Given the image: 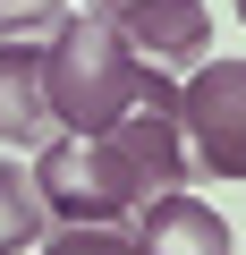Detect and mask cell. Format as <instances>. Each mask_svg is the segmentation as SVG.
Listing matches in <instances>:
<instances>
[{
  "label": "cell",
  "mask_w": 246,
  "mask_h": 255,
  "mask_svg": "<svg viewBox=\"0 0 246 255\" xmlns=\"http://www.w3.org/2000/svg\"><path fill=\"white\" fill-rule=\"evenodd\" d=\"M187 179V136H178V102L170 111H128L102 136H51L34 162V187L51 221H119L178 196Z\"/></svg>",
  "instance_id": "obj_1"
},
{
  "label": "cell",
  "mask_w": 246,
  "mask_h": 255,
  "mask_svg": "<svg viewBox=\"0 0 246 255\" xmlns=\"http://www.w3.org/2000/svg\"><path fill=\"white\" fill-rule=\"evenodd\" d=\"M178 85L162 68H145L102 17H68L51 43V128L60 136H102L128 111H170Z\"/></svg>",
  "instance_id": "obj_2"
},
{
  "label": "cell",
  "mask_w": 246,
  "mask_h": 255,
  "mask_svg": "<svg viewBox=\"0 0 246 255\" xmlns=\"http://www.w3.org/2000/svg\"><path fill=\"white\" fill-rule=\"evenodd\" d=\"M68 0H0V145H51V43Z\"/></svg>",
  "instance_id": "obj_3"
},
{
  "label": "cell",
  "mask_w": 246,
  "mask_h": 255,
  "mask_svg": "<svg viewBox=\"0 0 246 255\" xmlns=\"http://www.w3.org/2000/svg\"><path fill=\"white\" fill-rule=\"evenodd\" d=\"M178 136H187V170L246 179V60H204L178 85Z\"/></svg>",
  "instance_id": "obj_4"
},
{
  "label": "cell",
  "mask_w": 246,
  "mask_h": 255,
  "mask_svg": "<svg viewBox=\"0 0 246 255\" xmlns=\"http://www.w3.org/2000/svg\"><path fill=\"white\" fill-rule=\"evenodd\" d=\"M119 43H128L145 68H204V51H212V9L204 0H128V9H110L102 17Z\"/></svg>",
  "instance_id": "obj_5"
},
{
  "label": "cell",
  "mask_w": 246,
  "mask_h": 255,
  "mask_svg": "<svg viewBox=\"0 0 246 255\" xmlns=\"http://www.w3.org/2000/svg\"><path fill=\"white\" fill-rule=\"evenodd\" d=\"M136 247L145 255H229V221L178 187V196H162V204L136 213Z\"/></svg>",
  "instance_id": "obj_6"
},
{
  "label": "cell",
  "mask_w": 246,
  "mask_h": 255,
  "mask_svg": "<svg viewBox=\"0 0 246 255\" xmlns=\"http://www.w3.org/2000/svg\"><path fill=\"white\" fill-rule=\"evenodd\" d=\"M43 230H51V204H43L34 170H17V153H0V255L43 247Z\"/></svg>",
  "instance_id": "obj_7"
},
{
  "label": "cell",
  "mask_w": 246,
  "mask_h": 255,
  "mask_svg": "<svg viewBox=\"0 0 246 255\" xmlns=\"http://www.w3.org/2000/svg\"><path fill=\"white\" fill-rule=\"evenodd\" d=\"M26 255H145V247H136V230H119V221H60Z\"/></svg>",
  "instance_id": "obj_8"
},
{
  "label": "cell",
  "mask_w": 246,
  "mask_h": 255,
  "mask_svg": "<svg viewBox=\"0 0 246 255\" xmlns=\"http://www.w3.org/2000/svg\"><path fill=\"white\" fill-rule=\"evenodd\" d=\"M110 9H128V0H85V17H110Z\"/></svg>",
  "instance_id": "obj_9"
},
{
  "label": "cell",
  "mask_w": 246,
  "mask_h": 255,
  "mask_svg": "<svg viewBox=\"0 0 246 255\" xmlns=\"http://www.w3.org/2000/svg\"><path fill=\"white\" fill-rule=\"evenodd\" d=\"M238 17H246V0H238Z\"/></svg>",
  "instance_id": "obj_10"
}]
</instances>
